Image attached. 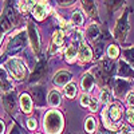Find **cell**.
<instances>
[{"label": "cell", "mask_w": 134, "mask_h": 134, "mask_svg": "<svg viewBox=\"0 0 134 134\" xmlns=\"http://www.w3.org/2000/svg\"><path fill=\"white\" fill-rule=\"evenodd\" d=\"M2 36H3V28L0 27V40H2Z\"/></svg>", "instance_id": "cell-40"}, {"label": "cell", "mask_w": 134, "mask_h": 134, "mask_svg": "<svg viewBox=\"0 0 134 134\" xmlns=\"http://www.w3.org/2000/svg\"><path fill=\"white\" fill-rule=\"evenodd\" d=\"M63 43V32L62 31H57L54 34V38H52V47H51V52H55L58 50L59 46H62Z\"/></svg>", "instance_id": "cell-15"}, {"label": "cell", "mask_w": 134, "mask_h": 134, "mask_svg": "<svg viewBox=\"0 0 134 134\" xmlns=\"http://www.w3.org/2000/svg\"><path fill=\"white\" fill-rule=\"evenodd\" d=\"M32 95H34L35 103L38 106H44L46 105V95H44V91H43L42 87H34L32 88Z\"/></svg>", "instance_id": "cell-10"}, {"label": "cell", "mask_w": 134, "mask_h": 134, "mask_svg": "<svg viewBox=\"0 0 134 134\" xmlns=\"http://www.w3.org/2000/svg\"><path fill=\"white\" fill-rule=\"evenodd\" d=\"M83 8L88 16H91V18L97 16V7L94 2H83Z\"/></svg>", "instance_id": "cell-20"}, {"label": "cell", "mask_w": 134, "mask_h": 134, "mask_svg": "<svg viewBox=\"0 0 134 134\" xmlns=\"http://www.w3.org/2000/svg\"><path fill=\"white\" fill-rule=\"evenodd\" d=\"M0 88L3 91H9V88H11V83L7 79V75H5L4 70H2V69H0Z\"/></svg>", "instance_id": "cell-19"}, {"label": "cell", "mask_w": 134, "mask_h": 134, "mask_svg": "<svg viewBox=\"0 0 134 134\" xmlns=\"http://www.w3.org/2000/svg\"><path fill=\"white\" fill-rule=\"evenodd\" d=\"M20 106H21V110H23L24 113H30V111H31L32 102H31V98L27 94H23L20 97Z\"/></svg>", "instance_id": "cell-16"}, {"label": "cell", "mask_w": 134, "mask_h": 134, "mask_svg": "<svg viewBox=\"0 0 134 134\" xmlns=\"http://www.w3.org/2000/svg\"><path fill=\"white\" fill-rule=\"evenodd\" d=\"M76 55H78V48H76V46H70L69 48L66 50V59H67V62H72Z\"/></svg>", "instance_id": "cell-22"}, {"label": "cell", "mask_w": 134, "mask_h": 134, "mask_svg": "<svg viewBox=\"0 0 134 134\" xmlns=\"http://www.w3.org/2000/svg\"><path fill=\"white\" fill-rule=\"evenodd\" d=\"M28 36H30L31 46H32L34 51L39 52V50H40V39H39V34H38L36 27L32 23H28Z\"/></svg>", "instance_id": "cell-5"}, {"label": "cell", "mask_w": 134, "mask_h": 134, "mask_svg": "<svg viewBox=\"0 0 134 134\" xmlns=\"http://www.w3.org/2000/svg\"><path fill=\"white\" fill-rule=\"evenodd\" d=\"M85 129H86L87 133H94V130H95V121H94V118L90 117V118H87V119H86Z\"/></svg>", "instance_id": "cell-26"}, {"label": "cell", "mask_w": 134, "mask_h": 134, "mask_svg": "<svg viewBox=\"0 0 134 134\" xmlns=\"http://www.w3.org/2000/svg\"><path fill=\"white\" fill-rule=\"evenodd\" d=\"M130 87V83L125 79H117L115 81V85H114V90H115V94L118 97L124 95L126 93V90Z\"/></svg>", "instance_id": "cell-11"}, {"label": "cell", "mask_w": 134, "mask_h": 134, "mask_svg": "<svg viewBox=\"0 0 134 134\" xmlns=\"http://www.w3.org/2000/svg\"><path fill=\"white\" fill-rule=\"evenodd\" d=\"M94 86V76L91 74H85L82 78V88L85 91H90Z\"/></svg>", "instance_id": "cell-14"}, {"label": "cell", "mask_w": 134, "mask_h": 134, "mask_svg": "<svg viewBox=\"0 0 134 134\" xmlns=\"http://www.w3.org/2000/svg\"><path fill=\"white\" fill-rule=\"evenodd\" d=\"M75 93H76V86L74 83H69L66 85L64 87V94L69 97V98H74L75 97Z\"/></svg>", "instance_id": "cell-24"}, {"label": "cell", "mask_w": 134, "mask_h": 134, "mask_svg": "<svg viewBox=\"0 0 134 134\" xmlns=\"http://www.w3.org/2000/svg\"><path fill=\"white\" fill-rule=\"evenodd\" d=\"M127 28H129V24H127V14H124V15L121 16V19L118 20V24H117V28H115V36L119 40H125L126 34H127Z\"/></svg>", "instance_id": "cell-4"}, {"label": "cell", "mask_w": 134, "mask_h": 134, "mask_svg": "<svg viewBox=\"0 0 134 134\" xmlns=\"http://www.w3.org/2000/svg\"><path fill=\"white\" fill-rule=\"evenodd\" d=\"M99 27L97 24H91V26H88V28L86 30V36L90 39V40H95L98 36H99Z\"/></svg>", "instance_id": "cell-18"}, {"label": "cell", "mask_w": 134, "mask_h": 134, "mask_svg": "<svg viewBox=\"0 0 134 134\" xmlns=\"http://www.w3.org/2000/svg\"><path fill=\"white\" fill-rule=\"evenodd\" d=\"M102 66H103V71L106 74H113L114 72V67L115 64L113 62H110V60H103L102 62Z\"/></svg>", "instance_id": "cell-25"}, {"label": "cell", "mask_w": 134, "mask_h": 134, "mask_svg": "<svg viewBox=\"0 0 134 134\" xmlns=\"http://www.w3.org/2000/svg\"><path fill=\"white\" fill-rule=\"evenodd\" d=\"M47 11H48V4L46 2H38L32 8V12H34V16L38 20H43L44 16L47 15Z\"/></svg>", "instance_id": "cell-6"}, {"label": "cell", "mask_w": 134, "mask_h": 134, "mask_svg": "<svg viewBox=\"0 0 134 134\" xmlns=\"http://www.w3.org/2000/svg\"><path fill=\"white\" fill-rule=\"evenodd\" d=\"M4 107L7 111H9V113H15L16 111V99H15V93H8L4 99Z\"/></svg>", "instance_id": "cell-8"}, {"label": "cell", "mask_w": 134, "mask_h": 134, "mask_svg": "<svg viewBox=\"0 0 134 134\" xmlns=\"http://www.w3.org/2000/svg\"><path fill=\"white\" fill-rule=\"evenodd\" d=\"M71 21H72V24H75V26H81L83 23V15H82L81 11H75V12L72 14Z\"/></svg>", "instance_id": "cell-23"}, {"label": "cell", "mask_w": 134, "mask_h": 134, "mask_svg": "<svg viewBox=\"0 0 134 134\" xmlns=\"http://www.w3.org/2000/svg\"><path fill=\"white\" fill-rule=\"evenodd\" d=\"M43 126L46 129L47 134H59L63 129V118L59 111L51 110L44 115Z\"/></svg>", "instance_id": "cell-1"}, {"label": "cell", "mask_w": 134, "mask_h": 134, "mask_svg": "<svg viewBox=\"0 0 134 134\" xmlns=\"http://www.w3.org/2000/svg\"><path fill=\"white\" fill-rule=\"evenodd\" d=\"M107 111L110 113V117H111V119H113V121H118L122 117V106H119L117 103L115 105H111L110 109H107Z\"/></svg>", "instance_id": "cell-13"}, {"label": "cell", "mask_w": 134, "mask_h": 134, "mask_svg": "<svg viewBox=\"0 0 134 134\" xmlns=\"http://www.w3.org/2000/svg\"><path fill=\"white\" fill-rule=\"evenodd\" d=\"M27 126H28V129H31V130H34L36 127V121L34 119V118H31V119H28V122H27Z\"/></svg>", "instance_id": "cell-36"}, {"label": "cell", "mask_w": 134, "mask_h": 134, "mask_svg": "<svg viewBox=\"0 0 134 134\" xmlns=\"http://www.w3.org/2000/svg\"><path fill=\"white\" fill-rule=\"evenodd\" d=\"M4 18L8 19L9 23H15V21H16V14H15V11H14L12 8H7V9H5Z\"/></svg>", "instance_id": "cell-27"}, {"label": "cell", "mask_w": 134, "mask_h": 134, "mask_svg": "<svg viewBox=\"0 0 134 134\" xmlns=\"http://www.w3.org/2000/svg\"><path fill=\"white\" fill-rule=\"evenodd\" d=\"M71 81V74L67 71H59L54 76V83L57 86H64Z\"/></svg>", "instance_id": "cell-9"}, {"label": "cell", "mask_w": 134, "mask_h": 134, "mask_svg": "<svg viewBox=\"0 0 134 134\" xmlns=\"http://www.w3.org/2000/svg\"><path fill=\"white\" fill-rule=\"evenodd\" d=\"M9 134H20V133H19L18 127H12V129H11V133H9Z\"/></svg>", "instance_id": "cell-38"}, {"label": "cell", "mask_w": 134, "mask_h": 134, "mask_svg": "<svg viewBox=\"0 0 134 134\" xmlns=\"http://www.w3.org/2000/svg\"><path fill=\"white\" fill-rule=\"evenodd\" d=\"M124 55H125L126 60L134 67V47H133V48H127V50H125Z\"/></svg>", "instance_id": "cell-28"}, {"label": "cell", "mask_w": 134, "mask_h": 134, "mask_svg": "<svg viewBox=\"0 0 134 134\" xmlns=\"http://www.w3.org/2000/svg\"><path fill=\"white\" fill-rule=\"evenodd\" d=\"M127 121L130 124H134V107H130L127 110Z\"/></svg>", "instance_id": "cell-33"}, {"label": "cell", "mask_w": 134, "mask_h": 134, "mask_svg": "<svg viewBox=\"0 0 134 134\" xmlns=\"http://www.w3.org/2000/svg\"><path fill=\"white\" fill-rule=\"evenodd\" d=\"M81 103H82V106H88V103H90V98H88L87 94H83V95H82Z\"/></svg>", "instance_id": "cell-34"}, {"label": "cell", "mask_w": 134, "mask_h": 134, "mask_svg": "<svg viewBox=\"0 0 134 134\" xmlns=\"http://www.w3.org/2000/svg\"><path fill=\"white\" fill-rule=\"evenodd\" d=\"M118 54H119V50H118L117 46H110V47H109V50H107V55H109L111 59L117 58V57H118Z\"/></svg>", "instance_id": "cell-29"}, {"label": "cell", "mask_w": 134, "mask_h": 134, "mask_svg": "<svg viewBox=\"0 0 134 134\" xmlns=\"http://www.w3.org/2000/svg\"><path fill=\"white\" fill-rule=\"evenodd\" d=\"M31 5H32V2H24V4H20V8H21V12H24V14H27Z\"/></svg>", "instance_id": "cell-31"}, {"label": "cell", "mask_w": 134, "mask_h": 134, "mask_svg": "<svg viewBox=\"0 0 134 134\" xmlns=\"http://www.w3.org/2000/svg\"><path fill=\"white\" fill-rule=\"evenodd\" d=\"M88 107H90L91 111H95L97 107H98V100H97L95 98H91V99H90V103H88Z\"/></svg>", "instance_id": "cell-32"}, {"label": "cell", "mask_w": 134, "mask_h": 134, "mask_svg": "<svg viewBox=\"0 0 134 134\" xmlns=\"http://www.w3.org/2000/svg\"><path fill=\"white\" fill-rule=\"evenodd\" d=\"M100 100H102L103 103H107L110 100V93L107 90H102V93H100Z\"/></svg>", "instance_id": "cell-30"}, {"label": "cell", "mask_w": 134, "mask_h": 134, "mask_svg": "<svg viewBox=\"0 0 134 134\" xmlns=\"http://www.w3.org/2000/svg\"><path fill=\"white\" fill-rule=\"evenodd\" d=\"M119 75L122 78H126V76H133L134 78V70L130 67V64H127L125 60H122L119 63Z\"/></svg>", "instance_id": "cell-12"}, {"label": "cell", "mask_w": 134, "mask_h": 134, "mask_svg": "<svg viewBox=\"0 0 134 134\" xmlns=\"http://www.w3.org/2000/svg\"><path fill=\"white\" fill-rule=\"evenodd\" d=\"M126 100H127V103L130 105V107H134V93H129Z\"/></svg>", "instance_id": "cell-35"}, {"label": "cell", "mask_w": 134, "mask_h": 134, "mask_svg": "<svg viewBox=\"0 0 134 134\" xmlns=\"http://www.w3.org/2000/svg\"><path fill=\"white\" fill-rule=\"evenodd\" d=\"M44 70H46V66H44V62H40L36 67H35V71H34L32 76H31V82H36L39 81L42 75L44 74Z\"/></svg>", "instance_id": "cell-17"}, {"label": "cell", "mask_w": 134, "mask_h": 134, "mask_svg": "<svg viewBox=\"0 0 134 134\" xmlns=\"http://www.w3.org/2000/svg\"><path fill=\"white\" fill-rule=\"evenodd\" d=\"M26 40H27V35L24 32H19L16 36L11 38L8 46H7L8 54H16V52L21 51L26 47Z\"/></svg>", "instance_id": "cell-2"}, {"label": "cell", "mask_w": 134, "mask_h": 134, "mask_svg": "<svg viewBox=\"0 0 134 134\" xmlns=\"http://www.w3.org/2000/svg\"><path fill=\"white\" fill-rule=\"evenodd\" d=\"M74 2H59V5H62V7H69V5H71Z\"/></svg>", "instance_id": "cell-37"}, {"label": "cell", "mask_w": 134, "mask_h": 134, "mask_svg": "<svg viewBox=\"0 0 134 134\" xmlns=\"http://www.w3.org/2000/svg\"><path fill=\"white\" fill-rule=\"evenodd\" d=\"M91 57H93V52H91V48L86 46L85 43L81 44L79 47V51H78V58H79L81 62L86 63V62H90L91 60Z\"/></svg>", "instance_id": "cell-7"}, {"label": "cell", "mask_w": 134, "mask_h": 134, "mask_svg": "<svg viewBox=\"0 0 134 134\" xmlns=\"http://www.w3.org/2000/svg\"><path fill=\"white\" fill-rule=\"evenodd\" d=\"M48 102H50L51 106H58L60 103V94L57 90H52L48 94Z\"/></svg>", "instance_id": "cell-21"}, {"label": "cell", "mask_w": 134, "mask_h": 134, "mask_svg": "<svg viewBox=\"0 0 134 134\" xmlns=\"http://www.w3.org/2000/svg\"><path fill=\"white\" fill-rule=\"evenodd\" d=\"M7 67L15 79H24L26 78V66L19 59H9L7 62Z\"/></svg>", "instance_id": "cell-3"}, {"label": "cell", "mask_w": 134, "mask_h": 134, "mask_svg": "<svg viewBox=\"0 0 134 134\" xmlns=\"http://www.w3.org/2000/svg\"><path fill=\"white\" fill-rule=\"evenodd\" d=\"M3 133H4V124L0 121V134H3Z\"/></svg>", "instance_id": "cell-39"}]
</instances>
